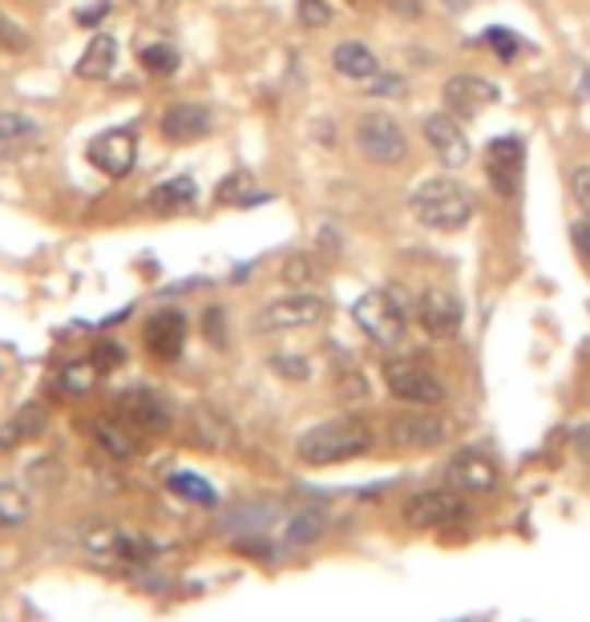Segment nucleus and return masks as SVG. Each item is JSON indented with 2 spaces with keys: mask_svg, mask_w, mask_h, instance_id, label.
I'll use <instances>...</instances> for the list:
<instances>
[{
  "mask_svg": "<svg viewBox=\"0 0 590 622\" xmlns=\"http://www.w3.org/2000/svg\"><path fill=\"white\" fill-rule=\"evenodd\" d=\"M368 449H373V429L356 416H335V421L316 424L295 445L304 465H340L352 461V457H364Z\"/></svg>",
  "mask_w": 590,
  "mask_h": 622,
  "instance_id": "obj_1",
  "label": "nucleus"
},
{
  "mask_svg": "<svg viewBox=\"0 0 590 622\" xmlns=\"http://www.w3.org/2000/svg\"><path fill=\"white\" fill-rule=\"evenodd\" d=\"M409 211L421 226L433 231H461L473 219V195L457 178H425L409 195Z\"/></svg>",
  "mask_w": 590,
  "mask_h": 622,
  "instance_id": "obj_2",
  "label": "nucleus"
},
{
  "mask_svg": "<svg viewBox=\"0 0 590 622\" xmlns=\"http://www.w3.org/2000/svg\"><path fill=\"white\" fill-rule=\"evenodd\" d=\"M352 319H356V328H361L364 336H368L373 344H380V348L401 344L404 324H409V316H404V304L392 292L361 295V300L352 304Z\"/></svg>",
  "mask_w": 590,
  "mask_h": 622,
  "instance_id": "obj_3",
  "label": "nucleus"
},
{
  "mask_svg": "<svg viewBox=\"0 0 590 622\" xmlns=\"http://www.w3.org/2000/svg\"><path fill=\"white\" fill-rule=\"evenodd\" d=\"M356 150L376 166H397L409 159V133L397 118L376 109V114L356 118Z\"/></svg>",
  "mask_w": 590,
  "mask_h": 622,
  "instance_id": "obj_4",
  "label": "nucleus"
},
{
  "mask_svg": "<svg viewBox=\"0 0 590 622\" xmlns=\"http://www.w3.org/2000/svg\"><path fill=\"white\" fill-rule=\"evenodd\" d=\"M385 385L397 400L404 404H421V409H437L445 400V385L433 376L425 364H416V360H389L385 364Z\"/></svg>",
  "mask_w": 590,
  "mask_h": 622,
  "instance_id": "obj_5",
  "label": "nucleus"
},
{
  "mask_svg": "<svg viewBox=\"0 0 590 622\" xmlns=\"http://www.w3.org/2000/svg\"><path fill=\"white\" fill-rule=\"evenodd\" d=\"M323 316H328V300H320V295H283V300H271L268 307H259L256 328L263 336H280V331L311 328Z\"/></svg>",
  "mask_w": 590,
  "mask_h": 622,
  "instance_id": "obj_6",
  "label": "nucleus"
},
{
  "mask_svg": "<svg viewBox=\"0 0 590 622\" xmlns=\"http://www.w3.org/2000/svg\"><path fill=\"white\" fill-rule=\"evenodd\" d=\"M401 517L413 530H437V526H449L457 517H465V502H461L457 490H421L404 502Z\"/></svg>",
  "mask_w": 590,
  "mask_h": 622,
  "instance_id": "obj_7",
  "label": "nucleus"
},
{
  "mask_svg": "<svg viewBox=\"0 0 590 622\" xmlns=\"http://www.w3.org/2000/svg\"><path fill=\"white\" fill-rule=\"evenodd\" d=\"M485 166H489V183L502 199H514L522 190V166H526V142L518 133L494 138L485 150Z\"/></svg>",
  "mask_w": 590,
  "mask_h": 622,
  "instance_id": "obj_8",
  "label": "nucleus"
},
{
  "mask_svg": "<svg viewBox=\"0 0 590 622\" xmlns=\"http://www.w3.org/2000/svg\"><path fill=\"white\" fill-rule=\"evenodd\" d=\"M90 162L106 178H126V174L138 166V133L130 126H118V130L97 133L90 142Z\"/></svg>",
  "mask_w": 590,
  "mask_h": 622,
  "instance_id": "obj_9",
  "label": "nucleus"
},
{
  "mask_svg": "<svg viewBox=\"0 0 590 622\" xmlns=\"http://www.w3.org/2000/svg\"><path fill=\"white\" fill-rule=\"evenodd\" d=\"M445 106H449V114H457V118H477L482 109H489L502 97V90H497L494 81L485 78H473V73H457V78L445 81Z\"/></svg>",
  "mask_w": 590,
  "mask_h": 622,
  "instance_id": "obj_10",
  "label": "nucleus"
},
{
  "mask_svg": "<svg viewBox=\"0 0 590 622\" xmlns=\"http://www.w3.org/2000/svg\"><path fill=\"white\" fill-rule=\"evenodd\" d=\"M416 319H421V328L429 331L433 340H453L457 331H461L465 307H461V300L453 292L433 287V292H425L416 300Z\"/></svg>",
  "mask_w": 590,
  "mask_h": 622,
  "instance_id": "obj_11",
  "label": "nucleus"
},
{
  "mask_svg": "<svg viewBox=\"0 0 590 622\" xmlns=\"http://www.w3.org/2000/svg\"><path fill=\"white\" fill-rule=\"evenodd\" d=\"M425 142H429L433 154L449 171H461L470 162V138L461 130L457 114H433V118H425Z\"/></svg>",
  "mask_w": 590,
  "mask_h": 622,
  "instance_id": "obj_12",
  "label": "nucleus"
},
{
  "mask_svg": "<svg viewBox=\"0 0 590 622\" xmlns=\"http://www.w3.org/2000/svg\"><path fill=\"white\" fill-rule=\"evenodd\" d=\"M389 441L401 449H437L449 441V421L433 412H404L389 424Z\"/></svg>",
  "mask_w": 590,
  "mask_h": 622,
  "instance_id": "obj_13",
  "label": "nucleus"
},
{
  "mask_svg": "<svg viewBox=\"0 0 590 622\" xmlns=\"http://www.w3.org/2000/svg\"><path fill=\"white\" fill-rule=\"evenodd\" d=\"M445 485L457 493H494L497 490V465L485 453H457L453 461L445 465Z\"/></svg>",
  "mask_w": 590,
  "mask_h": 622,
  "instance_id": "obj_14",
  "label": "nucleus"
},
{
  "mask_svg": "<svg viewBox=\"0 0 590 622\" xmlns=\"http://www.w3.org/2000/svg\"><path fill=\"white\" fill-rule=\"evenodd\" d=\"M211 126H215V118H211V106H202V102H175L162 109L158 118V130L170 142H199L211 133Z\"/></svg>",
  "mask_w": 590,
  "mask_h": 622,
  "instance_id": "obj_15",
  "label": "nucleus"
},
{
  "mask_svg": "<svg viewBox=\"0 0 590 622\" xmlns=\"http://www.w3.org/2000/svg\"><path fill=\"white\" fill-rule=\"evenodd\" d=\"M118 421H126L138 433H166L170 429V412L150 388H134L118 397Z\"/></svg>",
  "mask_w": 590,
  "mask_h": 622,
  "instance_id": "obj_16",
  "label": "nucleus"
},
{
  "mask_svg": "<svg viewBox=\"0 0 590 622\" xmlns=\"http://www.w3.org/2000/svg\"><path fill=\"white\" fill-rule=\"evenodd\" d=\"M182 344H187V316L182 312H158L146 324V348L158 360H178Z\"/></svg>",
  "mask_w": 590,
  "mask_h": 622,
  "instance_id": "obj_17",
  "label": "nucleus"
},
{
  "mask_svg": "<svg viewBox=\"0 0 590 622\" xmlns=\"http://www.w3.org/2000/svg\"><path fill=\"white\" fill-rule=\"evenodd\" d=\"M332 69L349 81H373L376 73H380L373 49L361 45V40H340V45L332 49Z\"/></svg>",
  "mask_w": 590,
  "mask_h": 622,
  "instance_id": "obj_18",
  "label": "nucleus"
},
{
  "mask_svg": "<svg viewBox=\"0 0 590 622\" xmlns=\"http://www.w3.org/2000/svg\"><path fill=\"white\" fill-rule=\"evenodd\" d=\"M114 61H118V40L109 37V33H97L90 45H85V54L78 57V78L81 81H102L114 73Z\"/></svg>",
  "mask_w": 590,
  "mask_h": 622,
  "instance_id": "obj_19",
  "label": "nucleus"
},
{
  "mask_svg": "<svg viewBox=\"0 0 590 622\" xmlns=\"http://www.w3.org/2000/svg\"><path fill=\"white\" fill-rule=\"evenodd\" d=\"M94 433H97V445H102L114 461H130V457L142 453L138 429H130L126 421H102V424H94Z\"/></svg>",
  "mask_w": 590,
  "mask_h": 622,
  "instance_id": "obj_20",
  "label": "nucleus"
},
{
  "mask_svg": "<svg viewBox=\"0 0 590 622\" xmlns=\"http://www.w3.org/2000/svg\"><path fill=\"white\" fill-rule=\"evenodd\" d=\"M194 199H199L194 178H190V174H178V178H166L162 186H154L146 202L154 211H187V207H194Z\"/></svg>",
  "mask_w": 590,
  "mask_h": 622,
  "instance_id": "obj_21",
  "label": "nucleus"
},
{
  "mask_svg": "<svg viewBox=\"0 0 590 622\" xmlns=\"http://www.w3.org/2000/svg\"><path fill=\"white\" fill-rule=\"evenodd\" d=\"M215 199L223 202V207H259V202H268V190H259V183L247 171H231L227 178L219 183Z\"/></svg>",
  "mask_w": 590,
  "mask_h": 622,
  "instance_id": "obj_22",
  "label": "nucleus"
},
{
  "mask_svg": "<svg viewBox=\"0 0 590 622\" xmlns=\"http://www.w3.org/2000/svg\"><path fill=\"white\" fill-rule=\"evenodd\" d=\"M40 429H45V409L40 404H25L13 421L0 424V449H16V445L40 437Z\"/></svg>",
  "mask_w": 590,
  "mask_h": 622,
  "instance_id": "obj_23",
  "label": "nucleus"
},
{
  "mask_svg": "<svg viewBox=\"0 0 590 622\" xmlns=\"http://www.w3.org/2000/svg\"><path fill=\"white\" fill-rule=\"evenodd\" d=\"M28 514H33V502H28V493L13 481H0V530H16V526H25Z\"/></svg>",
  "mask_w": 590,
  "mask_h": 622,
  "instance_id": "obj_24",
  "label": "nucleus"
},
{
  "mask_svg": "<svg viewBox=\"0 0 590 622\" xmlns=\"http://www.w3.org/2000/svg\"><path fill=\"white\" fill-rule=\"evenodd\" d=\"M190 437L199 441V445H206V449H227L231 445V421H223V416H215V412L199 409L194 416H190Z\"/></svg>",
  "mask_w": 590,
  "mask_h": 622,
  "instance_id": "obj_25",
  "label": "nucleus"
},
{
  "mask_svg": "<svg viewBox=\"0 0 590 622\" xmlns=\"http://www.w3.org/2000/svg\"><path fill=\"white\" fill-rule=\"evenodd\" d=\"M170 493H178L182 502H199V505H215L219 493L211 490V481H202L194 473H175L170 477Z\"/></svg>",
  "mask_w": 590,
  "mask_h": 622,
  "instance_id": "obj_26",
  "label": "nucleus"
},
{
  "mask_svg": "<svg viewBox=\"0 0 590 622\" xmlns=\"http://www.w3.org/2000/svg\"><path fill=\"white\" fill-rule=\"evenodd\" d=\"M323 533V509H299L287 526V542L292 545H308Z\"/></svg>",
  "mask_w": 590,
  "mask_h": 622,
  "instance_id": "obj_27",
  "label": "nucleus"
},
{
  "mask_svg": "<svg viewBox=\"0 0 590 622\" xmlns=\"http://www.w3.org/2000/svg\"><path fill=\"white\" fill-rule=\"evenodd\" d=\"M28 138H37V121L4 109L0 114V146H16V142H28Z\"/></svg>",
  "mask_w": 590,
  "mask_h": 622,
  "instance_id": "obj_28",
  "label": "nucleus"
},
{
  "mask_svg": "<svg viewBox=\"0 0 590 622\" xmlns=\"http://www.w3.org/2000/svg\"><path fill=\"white\" fill-rule=\"evenodd\" d=\"M138 61H142V69H146V73H158V78H170V73H175L178 69V49L175 45H146V49H142V54H138Z\"/></svg>",
  "mask_w": 590,
  "mask_h": 622,
  "instance_id": "obj_29",
  "label": "nucleus"
},
{
  "mask_svg": "<svg viewBox=\"0 0 590 622\" xmlns=\"http://www.w3.org/2000/svg\"><path fill=\"white\" fill-rule=\"evenodd\" d=\"M485 45H489V49H494L497 57H502V61H514V57L522 54L526 45H522V37H518V33H514V28H485Z\"/></svg>",
  "mask_w": 590,
  "mask_h": 622,
  "instance_id": "obj_30",
  "label": "nucleus"
},
{
  "mask_svg": "<svg viewBox=\"0 0 590 622\" xmlns=\"http://www.w3.org/2000/svg\"><path fill=\"white\" fill-rule=\"evenodd\" d=\"M28 45H33L28 28L16 25L13 16L0 13V49H4V54H28Z\"/></svg>",
  "mask_w": 590,
  "mask_h": 622,
  "instance_id": "obj_31",
  "label": "nucleus"
},
{
  "mask_svg": "<svg viewBox=\"0 0 590 622\" xmlns=\"http://www.w3.org/2000/svg\"><path fill=\"white\" fill-rule=\"evenodd\" d=\"M97 376H102V372L94 368V360H90V364H85V360H78V364H66V376H61V385L69 388V392H90V385H94Z\"/></svg>",
  "mask_w": 590,
  "mask_h": 622,
  "instance_id": "obj_32",
  "label": "nucleus"
},
{
  "mask_svg": "<svg viewBox=\"0 0 590 622\" xmlns=\"http://www.w3.org/2000/svg\"><path fill=\"white\" fill-rule=\"evenodd\" d=\"M295 16H299L304 28H323V25H332V4H328V0H299V4H295Z\"/></svg>",
  "mask_w": 590,
  "mask_h": 622,
  "instance_id": "obj_33",
  "label": "nucleus"
},
{
  "mask_svg": "<svg viewBox=\"0 0 590 622\" xmlns=\"http://www.w3.org/2000/svg\"><path fill=\"white\" fill-rule=\"evenodd\" d=\"M283 283H311L316 279V259L311 255H292L287 263H283Z\"/></svg>",
  "mask_w": 590,
  "mask_h": 622,
  "instance_id": "obj_34",
  "label": "nucleus"
},
{
  "mask_svg": "<svg viewBox=\"0 0 590 622\" xmlns=\"http://www.w3.org/2000/svg\"><path fill=\"white\" fill-rule=\"evenodd\" d=\"M271 372H280L287 380H308L311 376L308 360H299V356H271Z\"/></svg>",
  "mask_w": 590,
  "mask_h": 622,
  "instance_id": "obj_35",
  "label": "nucleus"
},
{
  "mask_svg": "<svg viewBox=\"0 0 590 622\" xmlns=\"http://www.w3.org/2000/svg\"><path fill=\"white\" fill-rule=\"evenodd\" d=\"M570 195H575V202L590 219V166H578V171L570 174Z\"/></svg>",
  "mask_w": 590,
  "mask_h": 622,
  "instance_id": "obj_36",
  "label": "nucleus"
},
{
  "mask_svg": "<svg viewBox=\"0 0 590 622\" xmlns=\"http://www.w3.org/2000/svg\"><path fill=\"white\" fill-rule=\"evenodd\" d=\"M121 364V348L109 344V340H102V344L94 348V368L97 372H114Z\"/></svg>",
  "mask_w": 590,
  "mask_h": 622,
  "instance_id": "obj_37",
  "label": "nucleus"
},
{
  "mask_svg": "<svg viewBox=\"0 0 590 622\" xmlns=\"http://www.w3.org/2000/svg\"><path fill=\"white\" fill-rule=\"evenodd\" d=\"M364 85H368V93H373V97H401V93H404L401 78H380V73H376L373 81H364Z\"/></svg>",
  "mask_w": 590,
  "mask_h": 622,
  "instance_id": "obj_38",
  "label": "nucleus"
},
{
  "mask_svg": "<svg viewBox=\"0 0 590 622\" xmlns=\"http://www.w3.org/2000/svg\"><path fill=\"white\" fill-rule=\"evenodd\" d=\"M109 9H114L109 0H97V4H85V9H81V13H78V25H85V28L102 25V21H106V16H109Z\"/></svg>",
  "mask_w": 590,
  "mask_h": 622,
  "instance_id": "obj_39",
  "label": "nucleus"
},
{
  "mask_svg": "<svg viewBox=\"0 0 590 622\" xmlns=\"http://www.w3.org/2000/svg\"><path fill=\"white\" fill-rule=\"evenodd\" d=\"M570 243H575V251L590 263V219H578V223L570 226Z\"/></svg>",
  "mask_w": 590,
  "mask_h": 622,
  "instance_id": "obj_40",
  "label": "nucleus"
},
{
  "mask_svg": "<svg viewBox=\"0 0 590 622\" xmlns=\"http://www.w3.org/2000/svg\"><path fill=\"white\" fill-rule=\"evenodd\" d=\"M206 340H211L215 348L227 344V336H223V312H219V307H211V312H206Z\"/></svg>",
  "mask_w": 590,
  "mask_h": 622,
  "instance_id": "obj_41",
  "label": "nucleus"
},
{
  "mask_svg": "<svg viewBox=\"0 0 590 622\" xmlns=\"http://www.w3.org/2000/svg\"><path fill=\"white\" fill-rule=\"evenodd\" d=\"M575 445L582 453V461H590V424H578L575 429Z\"/></svg>",
  "mask_w": 590,
  "mask_h": 622,
  "instance_id": "obj_42",
  "label": "nucleus"
},
{
  "mask_svg": "<svg viewBox=\"0 0 590 622\" xmlns=\"http://www.w3.org/2000/svg\"><path fill=\"white\" fill-rule=\"evenodd\" d=\"M142 9H162V0H138Z\"/></svg>",
  "mask_w": 590,
  "mask_h": 622,
  "instance_id": "obj_43",
  "label": "nucleus"
}]
</instances>
